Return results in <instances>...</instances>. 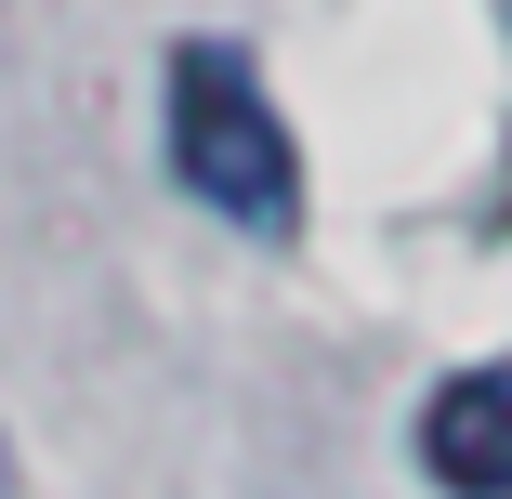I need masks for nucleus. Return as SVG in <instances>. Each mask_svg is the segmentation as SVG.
<instances>
[{"label":"nucleus","instance_id":"1","mask_svg":"<svg viewBox=\"0 0 512 499\" xmlns=\"http://www.w3.org/2000/svg\"><path fill=\"white\" fill-rule=\"evenodd\" d=\"M158 132H171V184L237 237H302V145L276 119V92L237 40H171L158 66Z\"/></svg>","mask_w":512,"mask_h":499},{"label":"nucleus","instance_id":"2","mask_svg":"<svg viewBox=\"0 0 512 499\" xmlns=\"http://www.w3.org/2000/svg\"><path fill=\"white\" fill-rule=\"evenodd\" d=\"M407 460H421L447 499H512V355L447 368V381L421 394V434H407Z\"/></svg>","mask_w":512,"mask_h":499},{"label":"nucleus","instance_id":"3","mask_svg":"<svg viewBox=\"0 0 512 499\" xmlns=\"http://www.w3.org/2000/svg\"><path fill=\"white\" fill-rule=\"evenodd\" d=\"M0 499H14V447H0Z\"/></svg>","mask_w":512,"mask_h":499},{"label":"nucleus","instance_id":"4","mask_svg":"<svg viewBox=\"0 0 512 499\" xmlns=\"http://www.w3.org/2000/svg\"><path fill=\"white\" fill-rule=\"evenodd\" d=\"M486 14H499V27H512V0H486Z\"/></svg>","mask_w":512,"mask_h":499}]
</instances>
